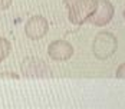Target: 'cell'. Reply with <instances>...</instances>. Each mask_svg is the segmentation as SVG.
<instances>
[{"label": "cell", "instance_id": "5b68a950", "mask_svg": "<svg viewBox=\"0 0 125 109\" xmlns=\"http://www.w3.org/2000/svg\"><path fill=\"white\" fill-rule=\"evenodd\" d=\"M49 32V23L43 16H32L25 24L26 36L32 40H39Z\"/></svg>", "mask_w": 125, "mask_h": 109}, {"label": "cell", "instance_id": "277c9868", "mask_svg": "<svg viewBox=\"0 0 125 109\" xmlns=\"http://www.w3.org/2000/svg\"><path fill=\"white\" fill-rule=\"evenodd\" d=\"M114 13L115 9L109 0H96V9L88 22L95 26H105L112 20Z\"/></svg>", "mask_w": 125, "mask_h": 109}, {"label": "cell", "instance_id": "6da1fadb", "mask_svg": "<svg viewBox=\"0 0 125 109\" xmlns=\"http://www.w3.org/2000/svg\"><path fill=\"white\" fill-rule=\"evenodd\" d=\"M116 49H118V40L109 32H101L94 39L92 50L95 58H98L99 60H105L111 58L116 52Z\"/></svg>", "mask_w": 125, "mask_h": 109}, {"label": "cell", "instance_id": "ba28073f", "mask_svg": "<svg viewBox=\"0 0 125 109\" xmlns=\"http://www.w3.org/2000/svg\"><path fill=\"white\" fill-rule=\"evenodd\" d=\"M116 78L118 79H125V63L119 65V68L116 69Z\"/></svg>", "mask_w": 125, "mask_h": 109}, {"label": "cell", "instance_id": "7a4b0ae2", "mask_svg": "<svg viewBox=\"0 0 125 109\" xmlns=\"http://www.w3.org/2000/svg\"><path fill=\"white\" fill-rule=\"evenodd\" d=\"M96 9V0H78L69 10V20L73 24H83Z\"/></svg>", "mask_w": 125, "mask_h": 109}, {"label": "cell", "instance_id": "9c48e42d", "mask_svg": "<svg viewBox=\"0 0 125 109\" xmlns=\"http://www.w3.org/2000/svg\"><path fill=\"white\" fill-rule=\"evenodd\" d=\"M13 0H0V10H6L10 4H12Z\"/></svg>", "mask_w": 125, "mask_h": 109}, {"label": "cell", "instance_id": "8992f818", "mask_svg": "<svg viewBox=\"0 0 125 109\" xmlns=\"http://www.w3.org/2000/svg\"><path fill=\"white\" fill-rule=\"evenodd\" d=\"M48 55H49V58H52L56 62H65L72 58L73 48L66 40H55L48 48Z\"/></svg>", "mask_w": 125, "mask_h": 109}, {"label": "cell", "instance_id": "52a82bcc", "mask_svg": "<svg viewBox=\"0 0 125 109\" xmlns=\"http://www.w3.org/2000/svg\"><path fill=\"white\" fill-rule=\"evenodd\" d=\"M10 50H12L10 42L7 39H4V37H0V63L10 55Z\"/></svg>", "mask_w": 125, "mask_h": 109}, {"label": "cell", "instance_id": "8fae6325", "mask_svg": "<svg viewBox=\"0 0 125 109\" xmlns=\"http://www.w3.org/2000/svg\"><path fill=\"white\" fill-rule=\"evenodd\" d=\"M124 19H125V7H124Z\"/></svg>", "mask_w": 125, "mask_h": 109}, {"label": "cell", "instance_id": "30bf717a", "mask_svg": "<svg viewBox=\"0 0 125 109\" xmlns=\"http://www.w3.org/2000/svg\"><path fill=\"white\" fill-rule=\"evenodd\" d=\"M76 1H78V0H63V4H65L68 9H69L71 6H73V4H75Z\"/></svg>", "mask_w": 125, "mask_h": 109}, {"label": "cell", "instance_id": "3957f363", "mask_svg": "<svg viewBox=\"0 0 125 109\" xmlns=\"http://www.w3.org/2000/svg\"><path fill=\"white\" fill-rule=\"evenodd\" d=\"M22 68V73L26 78H45V76H50V69L49 66L43 60H40L38 58H26L20 65Z\"/></svg>", "mask_w": 125, "mask_h": 109}]
</instances>
